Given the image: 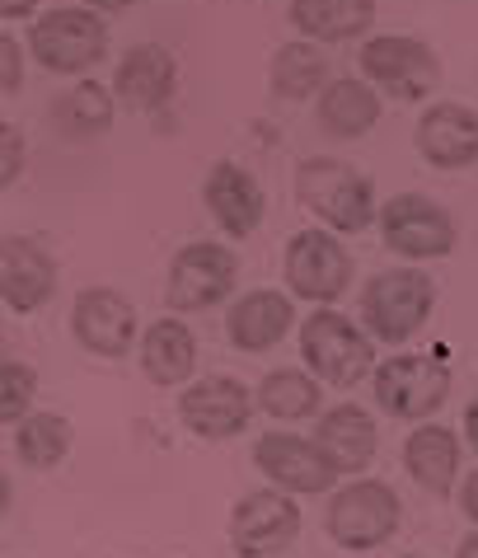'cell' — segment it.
<instances>
[{"label": "cell", "instance_id": "1", "mask_svg": "<svg viewBox=\"0 0 478 558\" xmlns=\"http://www.w3.org/2000/svg\"><path fill=\"white\" fill-rule=\"evenodd\" d=\"M291 189H296V203L333 235H361L380 221L376 183L338 155H305Z\"/></svg>", "mask_w": 478, "mask_h": 558}, {"label": "cell", "instance_id": "2", "mask_svg": "<svg viewBox=\"0 0 478 558\" xmlns=\"http://www.w3.org/2000/svg\"><path fill=\"white\" fill-rule=\"evenodd\" d=\"M301 362L319 385H329V390H357L380 366L376 338L333 305H323L301 319Z\"/></svg>", "mask_w": 478, "mask_h": 558}, {"label": "cell", "instance_id": "3", "mask_svg": "<svg viewBox=\"0 0 478 558\" xmlns=\"http://www.w3.org/2000/svg\"><path fill=\"white\" fill-rule=\"evenodd\" d=\"M431 310H437V282L422 268H380L361 287V329L380 348H404L408 338L427 329Z\"/></svg>", "mask_w": 478, "mask_h": 558}, {"label": "cell", "instance_id": "4", "mask_svg": "<svg viewBox=\"0 0 478 558\" xmlns=\"http://www.w3.org/2000/svg\"><path fill=\"white\" fill-rule=\"evenodd\" d=\"M451 362L441 352H394L371 376V399L394 423H431L451 399Z\"/></svg>", "mask_w": 478, "mask_h": 558}, {"label": "cell", "instance_id": "5", "mask_svg": "<svg viewBox=\"0 0 478 558\" xmlns=\"http://www.w3.org/2000/svg\"><path fill=\"white\" fill-rule=\"evenodd\" d=\"M399 521H404V502L384 478H347L329 493L323 507V531L338 549L371 554L384 539H394Z\"/></svg>", "mask_w": 478, "mask_h": 558}, {"label": "cell", "instance_id": "6", "mask_svg": "<svg viewBox=\"0 0 478 558\" xmlns=\"http://www.w3.org/2000/svg\"><path fill=\"white\" fill-rule=\"evenodd\" d=\"M28 52L48 75H85L108 57V20L89 5H57L28 24Z\"/></svg>", "mask_w": 478, "mask_h": 558}, {"label": "cell", "instance_id": "7", "mask_svg": "<svg viewBox=\"0 0 478 558\" xmlns=\"http://www.w3.org/2000/svg\"><path fill=\"white\" fill-rule=\"evenodd\" d=\"M240 254L221 240H188L179 244L164 272V305L169 315H203L235 296Z\"/></svg>", "mask_w": 478, "mask_h": 558}, {"label": "cell", "instance_id": "8", "mask_svg": "<svg viewBox=\"0 0 478 558\" xmlns=\"http://www.w3.org/2000/svg\"><path fill=\"white\" fill-rule=\"evenodd\" d=\"M380 240L384 250L399 254L404 263H431L451 258L459 244V221L455 211L427 193H394L380 203Z\"/></svg>", "mask_w": 478, "mask_h": 558}, {"label": "cell", "instance_id": "9", "mask_svg": "<svg viewBox=\"0 0 478 558\" xmlns=\"http://www.w3.org/2000/svg\"><path fill=\"white\" fill-rule=\"evenodd\" d=\"M352 272H357V263H352L343 235H333V230H323V226L296 230L282 250L286 291L305 305H319V310L338 305L352 287Z\"/></svg>", "mask_w": 478, "mask_h": 558}, {"label": "cell", "instance_id": "10", "mask_svg": "<svg viewBox=\"0 0 478 558\" xmlns=\"http://www.w3.org/2000/svg\"><path fill=\"white\" fill-rule=\"evenodd\" d=\"M357 66L361 81H371L384 99L399 104H422L441 85V57L413 34H371L357 52Z\"/></svg>", "mask_w": 478, "mask_h": 558}, {"label": "cell", "instance_id": "11", "mask_svg": "<svg viewBox=\"0 0 478 558\" xmlns=\"http://www.w3.org/2000/svg\"><path fill=\"white\" fill-rule=\"evenodd\" d=\"M254 470L268 478V488H282L291 498H319V493H333L343 478L333 474V464L323 460V451L315 446V437H301V432H263L254 441Z\"/></svg>", "mask_w": 478, "mask_h": 558}, {"label": "cell", "instance_id": "12", "mask_svg": "<svg viewBox=\"0 0 478 558\" xmlns=\"http://www.w3.org/2000/svg\"><path fill=\"white\" fill-rule=\"evenodd\" d=\"M258 399L235 376H197L188 390H179V423L203 441H230L254 423Z\"/></svg>", "mask_w": 478, "mask_h": 558}, {"label": "cell", "instance_id": "13", "mask_svg": "<svg viewBox=\"0 0 478 558\" xmlns=\"http://www.w3.org/2000/svg\"><path fill=\"white\" fill-rule=\"evenodd\" d=\"M301 535V507L282 488H254L230 511V549L235 558H277Z\"/></svg>", "mask_w": 478, "mask_h": 558}, {"label": "cell", "instance_id": "14", "mask_svg": "<svg viewBox=\"0 0 478 558\" xmlns=\"http://www.w3.org/2000/svg\"><path fill=\"white\" fill-rule=\"evenodd\" d=\"M71 338L103 362L132 352V343H142V319H136L132 296H122L118 287H85L71 301Z\"/></svg>", "mask_w": 478, "mask_h": 558}, {"label": "cell", "instance_id": "15", "mask_svg": "<svg viewBox=\"0 0 478 558\" xmlns=\"http://www.w3.org/2000/svg\"><path fill=\"white\" fill-rule=\"evenodd\" d=\"M57 258L34 235H5L0 240V301L10 315H38L57 296Z\"/></svg>", "mask_w": 478, "mask_h": 558}, {"label": "cell", "instance_id": "16", "mask_svg": "<svg viewBox=\"0 0 478 558\" xmlns=\"http://www.w3.org/2000/svg\"><path fill=\"white\" fill-rule=\"evenodd\" d=\"M203 207L221 226L225 240H249L268 216V193L254 169H244L235 160H216L203 179Z\"/></svg>", "mask_w": 478, "mask_h": 558}, {"label": "cell", "instance_id": "17", "mask_svg": "<svg viewBox=\"0 0 478 558\" xmlns=\"http://www.w3.org/2000/svg\"><path fill=\"white\" fill-rule=\"evenodd\" d=\"M315 446L323 451V460L333 464V474L338 478H366V470L376 464L380 456V427H376V417L371 409H361V404H333V409H323L315 417Z\"/></svg>", "mask_w": 478, "mask_h": 558}, {"label": "cell", "instance_id": "18", "mask_svg": "<svg viewBox=\"0 0 478 558\" xmlns=\"http://www.w3.org/2000/svg\"><path fill=\"white\" fill-rule=\"evenodd\" d=\"M291 329H296V296L291 291L254 287L244 296H235V305L225 310V338L244 356L272 352Z\"/></svg>", "mask_w": 478, "mask_h": 558}, {"label": "cell", "instance_id": "19", "mask_svg": "<svg viewBox=\"0 0 478 558\" xmlns=\"http://www.w3.org/2000/svg\"><path fill=\"white\" fill-rule=\"evenodd\" d=\"M413 146L431 169H469L478 165V108L437 99L422 108L418 128H413Z\"/></svg>", "mask_w": 478, "mask_h": 558}, {"label": "cell", "instance_id": "20", "mask_svg": "<svg viewBox=\"0 0 478 558\" xmlns=\"http://www.w3.org/2000/svg\"><path fill=\"white\" fill-rule=\"evenodd\" d=\"M113 95L122 108L156 113L179 95V61L164 43H136L113 66Z\"/></svg>", "mask_w": 478, "mask_h": 558}, {"label": "cell", "instance_id": "21", "mask_svg": "<svg viewBox=\"0 0 478 558\" xmlns=\"http://www.w3.org/2000/svg\"><path fill=\"white\" fill-rule=\"evenodd\" d=\"M136 356H142V371L156 390H188L197 376V333L183 315H160L142 329Z\"/></svg>", "mask_w": 478, "mask_h": 558}, {"label": "cell", "instance_id": "22", "mask_svg": "<svg viewBox=\"0 0 478 558\" xmlns=\"http://www.w3.org/2000/svg\"><path fill=\"white\" fill-rule=\"evenodd\" d=\"M380 113H384V95L361 75H338L315 99V122L329 142H361L380 122Z\"/></svg>", "mask_w": 478, "mask_h": 558}, {"label": "cell", "instance_id": "23", "mask_svg": "<svg viewBox=\"0 0 478 558\" xmlns=\"http://www.w3.org/2000/svg\"><path fill=\"white\" fill-rule=\"evenodd\" d=\"M286 20L296 38L333 48V43H366L376 28V0H291Z\"/></svg>", "mask_w": 478, "mask_h": 558}, {"label": "cell", "instance_id": "24", "mask_svg": "<svg viewBox=\"0 0 478 558\" xmlns=\"http://www.w3.org/2000/svg\"><path fill=\"white\" fill-rule=\"evenodd\" d=\"M459 432L455 427H441V423H418L404 437V470L408 478L418 484L431 498H451L455 484H459Z\"/></svg>", "mask_w": 478, "mask_h": 558}, {"label": "cell", "instance_id": "25", "mask_svg": "<svg viewBox=\"0 0 478 558\" xmlns=\"http://www.w3.org/2000/svg\"><path fill=\"white\" fill-rule=\"evenodd\" d=\"M113 118H118V95H113V85H99V81H81L71 89H61V95L48 104L52 132L71 146L103 136L113 128Z\"/></svg>", "mask_w": 478, "mask_h": 558}, {"label": "cell", "instance_id": "26", "mask_svg": "<svg viewBox=\"0 0 478 558\" xmlns=\"http://www.w3.org/2000/svg\"><path fill=\"white\" fill-rule=\"evenodd\" d=\"M329 52L319 43H305V38H291L272 52L268 61V89L286 104H310L329 89Z\"/></svg>", "mask_w": 478, "mask_h": 558}, {"label": "cell", "instance_id": "27", "mask_svg": "<svg viewBox=\"0 0 478 558\" xmlns=\"http://www.w3.org/2000/svg\"><path fill=\"white\" fill-rule=\"evenodd\" d=\"M258 413H268L272 423H305V417L323 413V385L305 366H277L254 385Z\"/></svg>", "mask_w": 478, "mask_h": 558}, {"label": "cell", "instance_id": "28", "mask_svg": "<svg viewBox=\"0 0 478 558\" xmlns=\"http://www.w3.org/2000/svg\"><path fill=\"white\" fill-rule=\"evenodd\" d=\"M14 456L28 470H57L71 456V417L66 413H28L14 427Z\"/></svg>", "mask_w": 478, "mask_h": 558}, {"label": "cell", "instance_id": "29", "mask_svg": "<svg viewBox=\"0 0 478 558\" xmlns=\"http://www.w3.org/2000/svg\"><path fill=\"white\" fill-rule=\"evenodd\" d=\"M34 395H38V371L20 362V356H5L0 362V423L20 427L34 413Z\"/></svg>", "mask_w": 478, "mask_h": 558}, {"label": "cell", "instance_id": "30", "mask_svg": "<svg viewBox=\"0 0 478 558\" xmlns=\"http://www.w3.org/2000/svg\"><path fill=\"white\" fill-rule=\"evenodd\" d=\"M24 165H28V142H24V132L14 128V122H0V189H14L24 174Z\"/></svg>", "mask_w": 478, "mask_h": 558}, {"label": "cell", "instance_id": "31", "mask_svg": "<svg viewBox=\"0 0 478 558\" xmlns=\"http://www.w3.org/2000/svg\"><path fill=\"white\" fill-rule=\"evenodd\" d=\"M20 89H24V48L5 28L0 34V95H20Z\"/></svg>", "mask_w": 478, "mask_h": 558}, {"label": "cell", "instance_id": "32", "mask_svg": "<svg viewBox=\"0 0 478 558\" xmlns=\"http://www.w3.org/2000/svg\"><path fill=\"white\" fill-rule=\"evenodd\" d=\"M38 5L42 0H0V20H5V28L14 20H38Z\"/></svg>", "mask_w": 478, "mask_h": 558}, {"label": "cell", "instance_id": "33", "mask_svg": "<svg viewBox=\"0 0 478 558\" xmlns=\"http://www.w3.org/2000/svg\"><path fill=\"white\" fill-rule=\"evenodd\" d=\"M459 511L474 521V531H478V470L465 474V484H459Z\"/></svg>", "mask_w": 478, "mask_h": 558}, {"label": "cell", "instance_id": "34", "mask_svg": "<svg viewBox=\"0 0 478 558\" xmlns=\"http://www.w3.org/2000/svg\"><path fill=\"white\" fill-rule=\"evenodd\" d=\"M465 446L478 456V395L469 399V409H465Z\"/></svg>", "mask_w": 478, "mask_h": 558}, {"label": "cell", "instance_id": "35", "mask_svg": "<svg viewBox=\"0 0 478 558\" xmlns=\"http://www.w3.org/2000/svg\"><path fill=\"white\" fill-rule=\"evenodd\" d=\"M81 5H89V10H99V14H122V10H132L136 0H81Z\"/></svg>", "mask_w": 478, "mask_h": 558}, {"label": "cell", "instance_id": "36", "mask_svg": "<svg viewBox=\"0 0 478 558\" xmlns=\"http://www.w3.org/2000/svg\"><path fill=\"white\" fill-rule=\"evenodd\" d=\"M455 558H478V531H469L465 539H459V549H455Z\"/></svg>", "mask_w": 478, "mask_h": 558}, {"label": "cell", "instance_id": "37", "mask_svg": "<svg viewBox=\"0 0 478 558\" xmlns=\"http://www.w3.org/2000/svg\"><path fill=\"white\" fill-rule=\"evenodd\" d=\"M404 558H422V554H404Z\"/></svg>", "mask_w": 478, "mask_h": 558}]
</instances>
